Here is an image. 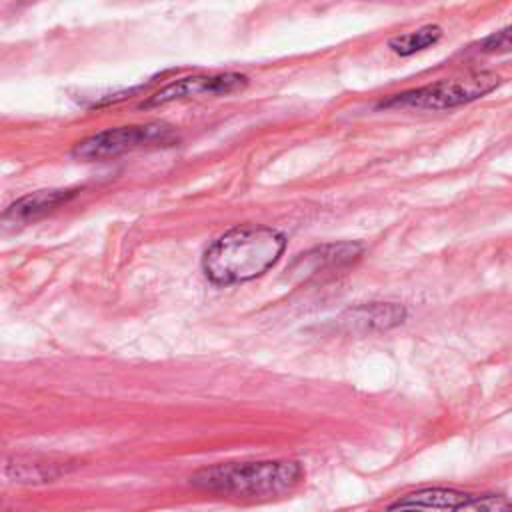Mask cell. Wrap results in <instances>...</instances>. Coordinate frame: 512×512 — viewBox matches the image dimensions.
<instances>
[{
  "label": "cell",
  "mask_w": 512,
  "mask_h": 512,
  "mask_svg": "<svg viewBox=\"0 0 512 512\" xmlns=\"http://www.w3.org/2000/svg\"><path fill=\"white\" fill-rule=\"evenodd\" d=\"M282 232L244 224L224 232L202 256L204 274L216 284H236L264 274L284 252Z\"/></svg>",
  "instance_id": "1"
},
{
  "label": "cell",
  "mask_w": 512,
  "mask_h": 512,
  "mask_svg": "<svg viewBox=\"0 0 512 512\" xmlns=\"http://www.w3.org/2000/svg\"><path fill=\"white\" fill-rule=\"evenodd\" d=\"M304 470L294 460L228 462L202 468L192 476V484L234 498H274L300 484Z\"/></svg>",
  "instance_id": "2"
},
{
  "label": "cell",
  "mask_w": 512,
  "mask_h": 512,
  "mask_svg": "<svg viewBox=\"0 0 512 512\" xmlns=\"http://www.w3.org/2000/svg\"><path fill=\"white\" fill-rule=\"evenodd\" d=\"M500 84V76L494 72H474L460 78L438 80L414 90L382 100L380 108H416V110H446L472 100L482 98Z\"/></svg>",
  "instance_id": "3"
},
{
  "label": "cell",
  "mask_w": 512,
  "mask_h": 512,
  "mask_svg": "<svg viewBox=\"0 0 512 512\" xmlns=\"http://www.w3.org/2000/svg\"><path fill=\"white\" fill-rule=\"evenodd\" d=\"M174 140H176V132L172 130V126L164 122L120 126V128L102 130L78 142L72 150V156L80 160H104V158H114L140 148L168 146Z\"/></svg>",
  "instance_id": "4"
},
{
  "label": "cell",
  "mask_w": 512,
  "mask_h": 512,
  "mask_svg": "<svg viewBox=\"0 0 512 512\" xmlns=\"http://www.w3.org/2000/svg\"><path fill=\"white\" fill-rule=\"evenodd\" d=\"M248 84V78L238 72H224V74H200V76H188L180 78L176 82L166 84L160 88L154 96H150L142 108L162 106L174 100H186V98H200V96H222L236 90H242Z\"/></svg>",
  "instance_id": "5"
},
{
  "label": "cell",
  "mask_w": 512,
  "mask_h": 512,
  "mask_svg": "<svg viewBox=\"0 0 512 512\" xmlns=\"http://www.w3.org/2000/svg\"><path fill=\"white\" fill-rule=\"evenodd\" d=\"M362 252V246L356 242H338V244H324L318 246L306 254H300V258L294 262V268L298 272L316 274L326 268H340L356 260Z\"/></svg>",
  "instance_id": "6"
},
{
  "label": "cell",
  "mask_w": 512,
  "mask_h": 512,
  "mask_svg": "<svg viewBox=\"0 0 512 512\" xmlns=\"http://www.w3.org/2000/svg\"><path fill=\"white\" fill-rule=\"evenodd\" d=\"M76 192L74 190H38L32 192L28 196H22L20 200H16L12 206H8V210L4 212V220H14V222H26V220H34L50 210H54L56 206L68 202Z\"/></svg>",
  "instance_id": "7"
},
{
  "label": "cell",
  "mask_w": 512,
  "mask_h": 512,
  "mask_svg": "<svg viewBox=\"0 0 512 512\" xmlns=\"http://www.w3.org/2000/svg\"><path fill=\"white\" fill-rule=\"evenodd\" d=\"M406 316V310L400 304L392 302H372L348 310L344 322L360 330H388L400 324Z\"/></svg>",
  "instance_id": "8"
},
{
  "label": "cell",
  "mask_w": 512,
  "mask_h": 512,
  "mask_svg": "<svg viewBox=\"0 0 512 512\" xmlns=\"http://www.w3.org/2000/svg\"><path fill=\"white\" fill-rule=\"evenodd\" d=\"M68 470V464L62 460H52V458H12L6 464V474L14 482H26V484H36V482H50L58 476H62Z\"/></svg>",
  "instance_id": "9"
},
{
  "label": "cell",
  "mask_w": 512,
  "mask_h": 512,
  "mask_svg": "<svg viewBox=\"0 0 512 512\" xmlns=\"http://www.w3.org/2000/svg\"><path fill=\"white\" fill-rule=\"evenodd\" d=\"M440 38H442V28L436 26V24H428V26H422L414 32H406V34H400L396 38H390L388 46L400 56H410V54H416L424 48L434 46Z\"/></svg>",
  "instance_id": "10"
},
{
  "label": "cell",
  "mask_w": 512,
  "mask_h": 512,
  "mask_svg": "<svg viewBox=\"0 0 512 512\" xmlns=\"http://www.w3.org/2000/svg\"><path fill=\"white\" fill-rule=\"evenodd\" d=\"M470 496L458 490H446V488H428L414 494L404 496L398 500V506H428V508H456L462 502H466Z\"/></svg>",
  "instance_id": "11"
},
{
  "label": "cell",
  "mask_w": 512,
  "mask_h": 512,
  "mask_svg": "<svg viewBox=\"0 0 512 512\" xmlns=\"http://www.w3.org/2000/svg\"><path fill=\"white\" fill-rule=\"evenodd\" d=\"M454 512H512V502L504 496H470Z\"/></svg>",
  "instance_id": "12"
},
{
  "label": "cell",
  "mask_w": 512,
  "mask_h": 512,
  "mask_svg": "<svg viewBox=\"0 0 512 512\" xmlns=\"http://www.w3.org/2000/svg\"><path fill=\"white\" fill-rule=\"evenodd\" d=\"M482 52H510L512 50V26L490 34L480 42Z\"/></svg>",
  "instance_id": "13"
},
{
  "label": "cell",
  "mask_w": 512,
  "mask_h": 512,
  "mask_svg": "<svg viewBox=\"0 0 512 512\" xmlns=\"http://www.w3.org/2000/svg\"><path fill=\"white\" fill-rule=\"evenodd\" d=\"M402 512H420V510H414V508H408V510H402Z\"/></svg>",
  "instance_id": "14"
}]
</instances>
